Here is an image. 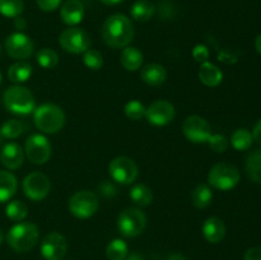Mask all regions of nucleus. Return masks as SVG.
<instances>
[{"instance_id":"1","label":"nucleus","mask_w":261,"mask_h":260,"mask_svg":"<svg viewBox=\"0 0 261 260\" xmlns=\"http://www.w3.org/2000/svg\"><path fill=\"white\" fill-rule=\"evenodd\" d=\"M102 38L112 48H122L130 45L134 38V27L125 14H112L102 25Z\"/></svg>"},{"instance_id":"2","label":"nucleus","mask_w":261,"mask_h":260,"mask_svg":"<svg viewBox=\"0 0 261 260\" xmlns=\"http://www.w3.org/2000/svg\"><path fill=\"white\" fill-rule=\"evenodd\" d=\"M36 127L45 134H55L65 125V114L55 103H42L33 111Z\"/></svg>"},{"instance_id":"3","label":"nucleus","mask_w":261,"mask_h":260,"mask_svg":"<svg viewBox=\"0 0 261 260\" xmlns=\"http://www.w3.org/2000/svg\"><path fill=\"white\" fill-rule=\"evenodd\" d=\"M38 236L40 231L36 224L31 222H20L9 229L7 241L15 252H27L36 246L38 242Z\"/></svg>"},{"instance_id":"4","label":"nucleus","mask_w":261,"mask_h":260,"mask_svg":"<svg viewBox=\"0 0 261 260\" xmlns=\"http://www.w3.org/2000/svg\"><path fill=\"white\" fill-rule=\"evenodd\" d=\"M3 101H4L8 111L15 115L32 114L36 109V101L33 94L31 93L30 89L19 86V84L9 87L4 92Z\"/></svg>"},{"instance_id":"5","label":"nucleus","mask_w":261,"mask_h":260,"mask_svg":"<svg viewBox=\"0 0 261 260\" xmlns=\"http://www.w3.org/2000/svg\"><path fill=\"white\" fill-rule=\"evenodd\" d=\"M240 181V172L236 166L227 162L214 165L208 173V183L212 188L221 191L233 189Z\"/></svg>"},{"instance_id":"6","label":"nucleus","mask_w":261,"mask_h":260,"mask_svg":"<svg viewBox=\"0 0 261 260\" xmlns=\"http://www.w3.org/2000/svg\"><path fill=\"white\" fill-rule=\"evenodd\" d=\"M68 206L69 212L75 218L87 219L96 214V212L98 211L99 201L96 194L92 191L81 190L70 196Z\"/></svg>"},{"instance_id":"7","label":"nucleus","mask_w":261,"mask_h":260,"mask_svg":"<svg viewBox=\"0 0 261 260\" xmlns=\"http://www.w3.org/2000/svg\"><path fill=\"white\" fill-rule=\"evenodd\" d=\"M147 226V217L140 209L126 208L119 214L117 228L125 237H137L143 233Z\"/></svg>"},{"instance_id":"8","label":"nucleus","mask_w":261,"mask_h":260,"mask_svg":"<svg viewBox=\"0 0 261 260\" xmlns=\"http://www.w3.org/2000/svg\"><path fill=\"white\" fill-rule=\"evenodd\" d=\"M109 173L111 178L121 185H130L134 183L138 177V166L132 158L124 157H115L109 165Z\"/></svg>"},{"instance_id":"9","label":"nucleus","mask_w":261,"mask_h":260,"mask_svg":"<svg viewBox=\"0 0 261 260\" xmlns=\"http://www.w3.org/2000/svg\"><path fill=\"white\" fill-rule=\"evenodd\" d=\"M24 153L33 165H45L51 157V144L42 134H32L24 144Z\"/></svg>"},{"instance_id":"10","label":"nucleus","mask_w":261,"mask_h":260,"mask_svg":"<svg viewBox=\"0 0 261 260\" xmlns=\"http://www.w3.org/2000/svg\"><path fill=\"white\" fill-rule=\"evenodd\" d=\"M59 43L66 53L83 54L91 46V38L87 35L86 31L73 27L61 32Z\"/></svg>"},{"instance_id":"11","label":"nucleus","mask_w":261,"mask_h":260,"mask_svg":"<svg viewBox=\"0 0 261 260\" xmlns=\"http://www.w3.org/2000/svg\"><path fill=\"white\" fill-rule=\"evenodd\" d=\"M23 193L33 201H41L48 195L51 189L50 180L41 172H32L27 175L22 184Z\"/></svg>"},{"instance_id":"12","label":"nucleus","mask_w":261,"mask_h":260,"mask_svg":"<svg viewBox=\"0 0 261 260\" xmlns=\"http://www.w3.org/2000/svg\"><path fill=\"white\" fill-rule=\"evenodd\" d=\"M184 135L193 143H206L212 135L209 122L199 115H191L182 124Z\"/></svg>"},{"instance_id":"13","label":"nucleus","mask_w":261,"mask_h":260,"mask_svg":"<svg viewBox=\"0 0 261 260\" xmlns=\"http://www.w3.org/2000/svg\"><path fill=\"white\" fill-rule=\"evenodd\" d=\"M5 50L10 58L20 61L32 56L35 45L27 35L22 32H15L8 36L5 40Z\"/></svg>"},{"instance_id":"14","label":"nucleus","mask_w":261,"mask_h":260,"mask_svg":"<svg viewBox=\"0 0 261 260\" xmlns=\"http://www.w3.org/2000/svg\"><path fill=\"white\" fill-rule=\"evenodd\" d=\"M175 106L166 99H158L150 103L145 111V119L154 126H165L175 119Z\"/></svg>"},{"instance_id":"15","label":"nucleus","mask_w":261,"mask_h":260,"mask_svg":"<svg viewBox=\"0 0 261 260\" xmlns=\"http://www.w3.org/2000/svg\"><path fill=\"white\" fill-rule=\"evenodd\" d=\"M40 250L45 260H61L68 252V241L59 232H51L42 240Z\"/></svg>"},{"instance_id":"16","label":"nucleus","mask_w":261,"mask_h":260,"mask_svg":"<svg viewBox=\"0 0 261 260\" xmlns=\"http://www.w3.org/2000/svg\"><path fill=\"white\" fill-rule=\"evenodd\" d=\"M24 152L17 143H8L0 152V162L8 170H17L23 165Z\"/></svg>"},{"instance_id":"17","label":"nucleus","mask_w":261,"mask_h":260,"mask_svg":"<svg viewBox=\"0 0 261 260\" xmlns=\"http://www.w3.org/2000/svg\"><path fill=\"white\" fill-rule=\"evenodd\" d=\"M60 17L65 24H79L84 18V5L81 0H66L60 9Z\"/></svg>"},{"instance_id":"18","label":"nucleus","mask_w":261,"mask_h":260,"mask_svg":"<svg viewBox=\"0 0 261 260\" xmlns=\"http://www.w3.org/2000/svg\"><path fill=\"white\" fill-rule=\"evenodd\" d=\"M204 239L211 244H218L226 236V226L218 217H209L201 227Z\"/></svg>"},{"instance_id":"19","label":"nucleus","mask_w":261,"mask_h":260,"mask_svg":"<svg viewBox=\"0 0 261 260\" xmlns=\"http://www.w3.org/2000/svg\"><path fill=\"white\" fill-rule=\"evenodd\" d=\"M140 79L149 86H161L167 79V70L161 64H148L140 70Z\"/></svg>"},{"instance_id":"20","label":"nucleus","mask_w":261,"mask_h":260,"mask_svg":"<svg viewBox=\"0 0 261 260\" xmlns=\"http://www.w3.org/2000/svg\"><path fill=\"white\" fill-rule=\"evenodd\" d=\"M199 79L205 86L217 87L223 81V73H222V70L217 65L209 63V61H205V63L200 64Z\"/></svg>"},{"instance_id":"21","label":"nucleus","mask_w":261,"mask_h":260,"mask_svg":"<svg viewBox=\"0 0 261 260\" xmlns=\"http://www.w3.org/2000/svg\"><path fill=\"white\" fill-rule=\"evenodd\" d=\"M120 61H121V65L124 66L126 70L135 71L138 70V69L142 68L143 61H144V56H143L142 51L138 50L134 46H126V47H124V50H122Z\"/></svg>"},{"instance_id":"22","label":"nucleus","mask_w":261,"mask_h":260,"mask_svg":"<svg viewBox=\"0 0 261 260\" xmlns=\"http://www.w3.org/2000/svg\"><path fill=\"white\" fill-rule=\"evenodd\" d=\"M17 177L9 171H0V203L10 200L17 191Z\"/></svg>"},{"instance_id":"23","label":"nucleus","mask_w":261,"mask_h":260,"mask_svg":"<svg viewBox=\"0 0 261 260\" xmlns=\"http://www.w3.org/2000/svg\"><path fill=\"white\" fill-rule=\"evenodd\" d=\"M32 75V65L24 60H20L10 65L8 69V78L15 84L24 83Z\"/></svg>"},{"instance_id":"24","label":"nucleus","mask_w":261,"mask_h":260,"mask_svg":"<svg viewBox=\"0 0 261 260\" xmlns=\"http://www.w3.org/2000/svg\"><path fill=\"white\" fill-rule=\"evenodd\" d=\"M130 14L138 22H147L155 14V7L149 0H137L132 5Z\"/></svg>"},{"instance_id":"25","label":"nucleus","mask_w":261,"mask_h":260,"mask_svg":"<svg viewBox=\"0 0 261 260\" xmlns=\"http://www.w3.org/2000/svg\"><path fill=\"white\" fill-rule=\"evenodd\" d=\"M245 170L252 183L261 184V149L254 150L247 155Z\"/></svg>"},{"instance_id":"26","label":"nucleus","mask_w":261,"mask_h":260,"mask_svg":"<svg viewBox=\"0 0 261 260\" xmlns=\"http://www.w3.org/2000/svg\"><path fill=\"white\" fill-rule=\"evenodd\" d=\"M212 199H213V193H212V189L209 188L205 184H200V185L196 186L195 189L191 193V201H193V205L198 209H204L212 203Z\"/></svg>"},{"instance_id":"27","label":"nucleus","mask_w":261,"mask_h":260,"mask_svg":"<svg viewBox=\"0 0 261 260\" xmlns=\"http://www.w3.org/2000/svg\"><path fill=\"white\" fill-rule=\"evenodd\" d=\"M133 203L138 206H148L153 200V193L144 184H138L133 186L129 193Z\"/></svg>"},{"instance_id":"28","label":"nucleus","mask_w":261,"mask_h":260,"mask_svg":"<svg viewBox=\"0 0 261 260\" xmlns=\"http://www.w3.org/2000/svg\"><path fill=\"white\" fill-rule=\"evenodd\" d=\"M129 255L127 244L121 239H115L107 245L106 256L109 260H125Z\"/></svg>"},{"instance_id":"29","label":"nucleus","mask_w":261,"mask_h":260,"mask_svg":"<svg viewBox=\"0 0 261 260\" xmlns=\"http://www.w3.org/2000/svg\"><path fill=\"white\" fill-rule=\"evenodd\" d=\"M254 138L247 129H237L231 137V144L236 150H246L251 147Z\"/></svg>"},{"instance_id":"30","label":"nucleus","mask_w":261,"mask_h":260,"mask_svg":"<svg viewBox=\"0 0 261 260\" xmlns=\"http://www.w3.org/2000/svg\"><path fill=\"white\" fill-rule=\"evenodd\" d=\"M24 9L23 0H0V14L7 18H17Z\"/></svg>"},{"instance_id":"31","label":"nucleus","mask_w":261,"mask_h":260,"mask_svg":"<svg viewBox=\"0 0 261 260\" xmlns=\"http://www.w3.org/2000/svg\"><path fill=\"white\" fill-rule=\"evenodd\" d=\"M5 214L9 219L14 222H20L27 217L28 208L22 200H12L5 208Z\"/></svg>"},{"instance_id":"32","label":"nucleus","mask_w":261,"mask_h":260,"mask_svg":"<svg viewBox=\"0 0 261 260\" xmlns=\"http://www.w3.org/2000/svg\"><path fill=\"white\" fill-rule=\"evenodd\" d=\"M36 60H37L38 65L43 69H53L58 65L59 56L53 48L43 47L36 55Z\"/></svg>"},{"instance_id":"33","label":"nucleus","mask_w":261,"mask_h":260,"mask_svg":"<svg viewBox=\"0 0 261 260\" xmlns=\"http://www.w3.org/2000/svg\"><path fill=\"white\" fill-rule=\"evenodd\" d=\"M24 125L18 120H7L0 127V134L7 139H15L24 133Z\"/></svg>"},{"instance_id":"34","label":"nucleus","mask_w":261,"mask_h":260,"mask_svg":"<svg viewBox=\"0 0 261 260\" xmlns=\"http://www.w3.org/2000/svg\"><path fill=\"white\" fill-rule=\"evenodd\" d=\"M124 111L127 119L133 120V121H138V120H142L143 117H145L147 107H145L140 101L133 99V101H129L125 105Z\"/></svg>"},{"instance_id":"35","label":"nucleus","mask_w":261,"mask_h":260,"mask_svg":"<svg viewBox=\"0 0 261 260\" xmlns=\"http://www.w3.org/2000/svg\"><path fill=\"white\" fill-rule=\"evenodd\" d=\"M84 65L87 66L91 70H99L103 65V58H102V54L97 50H88L84 53L83 56Z\"/></svg>"},{"instance_id":"36","label":"nucleus","mask_w":261,"mask_h":260,"mask_svg":"<svg viewBox=\"0 0 261 260\" xmlns=\"http://www.w3.org/2000/svg\"><path fill=\"white\" fill-rule=\"evenodd\" d=\"M206 143L209 144L211 149L217 153L226 152L227 148H228V140H227V138L222 134H212Z\"/></svg>"},{"instance_id":"37","label":"nucleus","mask_w":261,"mask_h":260,"mask_svg":"<svg viewBox=\"0 0 261 260\" xmlns=\"http://www.w3.org/2000/svg\"><path fill=\"white\" fill-rule=\"evenodd\" d=\"M193 58L200 64L208 61V58H209L208 47L204 45H196L195 47L193 48Z\"/></svg>"},{"instance_id":"38","label":"nucleus","mask_w":261,"mask_h":260,"mask_svg":"<svg viewBox=\"0 0 261 260\" xmlns=\"http://www.w3.org/2000/svg\"><path fill=\"white\" fill-rule=\"evenodd\" d=\"M63 0H36L38 8L43 12H54L60 7Z\"/></svg>"},{"instance_id":"39","label":"nucleus","mask_w":261,"mask_h":260,"mask_svg":"<svg viewBox=\"0 0 261 260\" xmlns=\"http://www.w3.org/2000/svg\"><path fill=\"white\" fill-rule=\"evenodd\" d=\"M99 190H101L102 195L106 196V198H112L116 194V188L110 181H103L99 185Z\"/></svg>"},{"instance_id":"40","label":"nucleus","mask_w":261,"mask_h":260,"mask_svg":"<svg viewBox=\"0 0 261 260\" xmlns=\"http://www.w3.org/2000/svg\"><path fill=\"white\" fill-rule=\"evenodd\" d=\"M218 59L224 64H234L237 60H239V56L234 55L232 51L229 50H223L222 53H219Z\"/></svg>"},{"instance_id":"41","label":"nucleus","mask_w":261,"mask_h":260,"mask_svg":"<svg viewBox=\"0 0 261 260\" xmlns=\"http://www.w3.org/2000/svg\"><path fill=\"white\" fill-rule=\"evenodd\" d=\"M245 260H261V247H250L245 252Z\"/></svg>"},{"instance_id":"42","label":"nucleus","mask_w":261,"mask_h":260,"mask_svg":"<svg viewBox=\"0 0 261 260\" xmlns=\"http://www.w3.org/2000/svg\"><path fill=\"white\" fill-rule=\"evenodd\" d=\"M252 138L254 140H256L259 144H261V120L256 122V125L254 126V130H252Z\"/></svg>"},{"instance_id":"43","label":"nucleus","mask_w":261,"mask_h":260,"mask_svg":"<svg viewBox=\"0 0 261 260\" xmlns=\"http://www.w3.org/2000/svg\"><path fill=\"white\" fill-rule=\"evenodd\" d=\"M125 260H145V259L142 254H139V252H132V254L127 255V256L125 257Z\"/></svg>"},{"instance_id":"44","label":"nucleus","mask_w":261,"mask_h":260,"mask_svg":"<svg viewBox=\"0 0 261 260\" xmlns=\"http://www.w3.org/2000/svg\"><path fill=\"white\" fill-rule=\"evenodd\" d=\"M14 25L18 28V30H24V28H25V20L23 19V18L17 17V18H15Z\"/></svg>"},{"instance_id":"45","label":"nucleus","mask_w":261,"mask_h":260,"mask_svg":"<svg viewBox=\"0 0 261 260\" xmlns=\"http://www.w3.org/2000/svg\"><path fill=\"white\" fill-rule=\"evenodd\" d=\"M99 2L103 3L105 5H110V7H112V5L120 4V3H122L124 0H99Z\"/></svg>"},{"instance_id":"46","label":"nucleus","mask_w":261,"mask_h":260,"mask_svg":"<svg viewBox=\"0 0 261 260\" xmlns=\"http://www.w3.org/2000/svg\"><path fill=\"white\" fill-rule=\"evenodd\" d=\"M255 48H256L257 53L261 55V33L259 36L256 37V40H255Z\"/></svg>"},{"instance_id":"47","label":"nucleus","mask_w":261,"mask_h":260,"mask_svg":"<svg viewBox=\"0 0 261 260\" xmlns=\"http://www.w3.org/2000/svg\"><path fill=\"white\" fill-rule=\"evenodd\" d=\"M168 260H188V259L181 254H172L170 257H168Z\"/></svg>"},{"instance_id":"48","label":"nucleus","mask_w":261,"mask_h":260,"mask_svg":"<svg viewBox=\"0 0 261 260\" xmlns=\"http://www.w3.org/2000/svg\"><path fill=\"white\" fill-rule=\"evenodd\" d=\"M3 240H4V233H3V231L0 229V244L3 242Z\"/></svg>"},{"instance_id":"49","label":"nucleus","mask_w":261,"mask_h":260,"mask_svg":"<svg viewBox=\"0 0 261 260\" xmlns=\"http://www.w3.org/2000/svg\"><path fill=\"white\" fill-rule=\"evenodd\" d=\"M2 142H3V137H2V134H0V145H2Z\"/></svg>"},{"instance_id":"50","label":"nucleus","mask_w":261,"mask_h":260,"mask_svg":"<svg viewBox=\"0 0 261 260\" xmlns=\"http://www.w3.org/2000/svg\"><path fill=\"white\" fill-rule=\"evenodd\" d=\"M0 82H2V74H0Z\"/></svg>"},{"instance_id":"51","label":"nucleus","mask_w":261,"mask_h":260,"mask_svg":"<svg viewBox=\"0 0 261 260\" xmlns=\"http://www.w3.org/2000/svg\"><path fill=\"white\" fill-rule=\"evenodd\" d=\"M0 50H2V47H0Z\"/></svg>"},{"instance_id":"52","label":"nucleus","mask_w":261,"mask_h":260,"mask_svg":"<svg viewBox=\"0 0 261 260\" xmlns=\"http://www.w3.org/2000/svg\"><path fill=\"white\" fill-rule=\"evenodd\" d=\"M69 260H71V259H69Z\"/></svg>"}]
</instances>
